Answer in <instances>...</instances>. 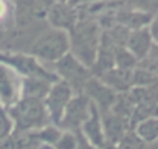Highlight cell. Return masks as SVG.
I'll return each instance as SVG.
<instances>
[{"label": "cell", "instance_id": "1", "mask_svg": "<svg viewBox=\"0 0 158 149\" xmlns=\"http://www.w3.org/2000/svg\"><path fill=\"white\" fill-rule=\"evenodd\" d=\"M65 48V40L62 36H51L39 44V51L44 56H56Z\"/></svg>", "mask_w": 158, "mask_h": 149}, {"label": "cell", "instance_id": "2", "mask_svg": "<svg viewBox=\"0 0 158 149\" xmlns=\"http://www.w3.org/2000/svg\"><path fill=\"white\" fill-rule=\"evenodd\" d=\"M0 13H2V3H0Z\"/></svg>", "mask_w": 158, "mask_h": 149}]
</instances>
